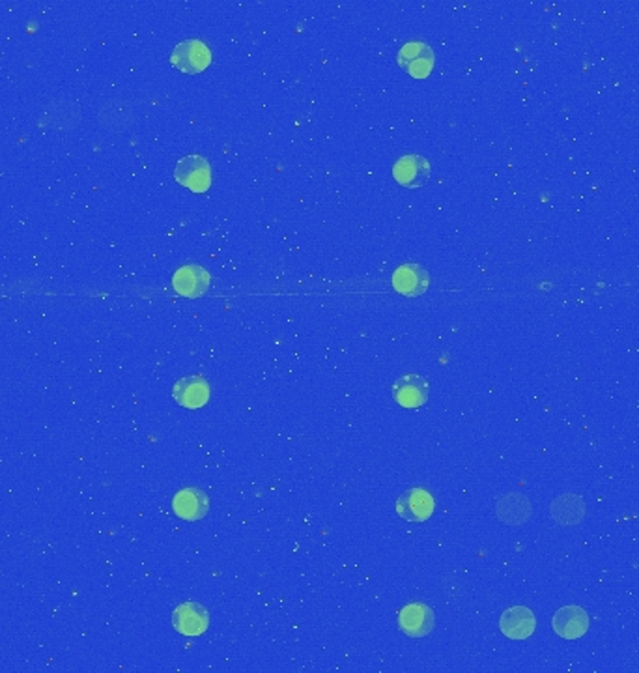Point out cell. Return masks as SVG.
I'll use <instances>...</instances> for the list:
<instances>
[{
	"mask_svg": "<svg viewBox=\"0 0 639 673\" xmlns=\"http://www.w3.org/2000/svg\"><path fill=\"white\" fill-rule=\"evenodd\" d=\"M176 182L193 193H204L212 186V168L206 158L189 154L182 158L174 167Z\"/></svg>",
	"mask_w": 639,
	"mask_h": 673,
	"instance_id": "1",
	"label": "cell"
},
{
	"mask_svg": "<svg viewBox=\"0 0 639 673\" xmlns=\"http://www.w3.org/2000/svg\"><path fill=\"white\" fill-rule=\"evenodd\" d=\"M170 62L184 73H200L210 66L212 51L202 40H186L172 49Z\"/></svg>",
	"mask_w": 639,
	"mask_h": 673,
	"instance_id": "2",
	"label": "cell"
},
{
	"mask_svg": "<svg viewBox=\"0 0 639 673\" xmlns=\"http://www.w3.org/2000/svg\"><path fill=\"white\" fill-rule=\"evenodd\" d=\"M400 631L410 638H424L434 631L436 625V615L432 608L423 603L406 605L398 615Z\"/></svg>",
	"mask_w": 639,
	"mask_h": 673,
	"instance_id": "3",
	"label": "cell"
},
{
	"mask_svg": "<svg viewBox=\"0 0 639 673\" xmlns=\"http://www.w3.org/2000/svg\"><path fill=\"white\" fill-rule=\"evenodd\" d=\"M432 174L430 161L423 156L410 154V156H402L395 165H393V177L395 180L410 189H417L428 184Z\"/></svg>",
	"mask_w": 639,
	"mask_h": 673,
	"instance_id": "4",
	"label": "cell"
},
{
	"mask_svg": "<svg viewBox=\"0 0 639 673\" xmlns=\"http://www.w3.org/2000/svg\"><path fill=\"white\" fill-rule=\"evenodd\" d=\"M398 64L406 73H410L415 79L428 77L434 66L432 47L423 41L406 43L398 51Z\"/></svg>",
	"mask_w": 639,
	"mask_h": 673,
	"instance_id": "5",
	"label": "cell"
},
{
	"mask_svg": "<svg viewBox=\"0 0 639 673\" xmlns=\"http://www.w3.org/2000/svg\"><path fill=\"white\" fill-rule=\"evenodd\" d=\"M174 629L184 636H200L210 627V614L198 603H184L172 614Z\"/></svg>",
	"mask_w": 639,
	"mask_h": 673,
	"instance_id": "6",
	"label": "cell"
},
{
	"mask_svg": "<svg viewBox=\"0 0 639 673\" xmlns=\"http://www.w3.org/2000/svg\"><path fill=\"white\" fill-rule=\"evenodd\" d=\"M434 497L424 488L406 490L397 500V513L407 522H424L434 513Z\"/></svg>",
	"mask_w": 639,
	"mask_h": 673,
	"instance_id": "7",
	"label": "cell"
},
{
	"mask_svg": "<svg viewBox=\"0 0 639 673\" xmlns=\"http://www.w3.org/2000/svg\"><path fill=\"white\" fill-rule=\"evenodd\" d=\"M589 614L581 606H565L555 612L552 627L557 636L565 640H578L589 631Z\"/></svg>",
	"mask_w": 639,
	"mask_h": 673,
	"instance_id": "8",
	"label": "cell"
},
{
	"mask_svg": "<svg viewBox=\"0 0 639 673\" xmlns=\"http://www.w3.org/2000/svg\"><path fill=\"white\" fill-rule=\"evenodd\" d=\"M393 396L402 408H421L428 401V382L417 374H406L393 384Z\"/></svg>",
	"mask_w": 639,
	"mask_h": 673,
	"instance_id": "9",
	"label": "cell"
},
{
	"mask_svg": "<svg viewBox=\"0 0 639 673\" xmlns=\"http://www.w3.org/2000/svg\"><path fill=\"white\" fill-rule=\"evenodd\" d=\"M172 395L180 406L198 410L210 401V384L204 377H186L176 382Z\"/></svg>",
	"mask_w": 639,
	"mask_h": 673,
	"instance_id": "10",
	"label": "cell"
},
{
	"mask_svg": "<svg viewBox=\"0 0 639 673\" xmlns=\"http://www.w3.org/2000/svg\"><path fill=\"white\" fill-rule=\"evenodd\" d=\"M499 629L510 640H525L536 629V617L527 606H513L503 612Z\"/></svg>",
	"mask_w": 639,
	"mask_h": 673,
	"instance_id": "11",
	"label": "cell"
},
{
	"mask_svg": "<svg viewBox=\"0 0 639 673\" xmlns=\"http://www.w3.org/2000/svg\"><path fill=\"white\" fill-rule=\"evenodd\" d=\"M174 290L186 297H200L210 288V273L195 264L184 266L174 273Z\"/></svg>",
	"mask_w": 639,
	"mask_h": 673,
	"instance_id": "12",
	"label": "cell"
},
{
	"mask_svg": "<svg viewBox=\"0 0 639 673\" xmlns=\"http://www.w3.org/2000/svg\"><path fill=\"white\" fill-rule=\"evenodd\" d=\"M172 509L180 518L195 522L208 514L210 500L206 492L200 488H184L174 496Z\"/></svg>",
	"mask_w": 639,
	"mask_h": 673,
	"instance_id": "13",
	"label": "cell"
},
{
	"mask_svg": "<svg viewBox=\"0 0 639 673\" xmlns=\"http://www.w3.org/2000/svg\"><path fill=\"white\" fill-rule=\"evenodd\" d=\"M430 277L428 271L417 264H402L393 273V288L402 296H421L428 290Z\"/></svg>",
	"mask_w": 639,
	"mask_h": 673,
	"instance_id": "14",
	"label": "cell"
},
{
	"mask_svg": "<svg viewBox=\"0 0 639 673\" xmlns=\"http://www.w3.org/2000/svg\"><path fill=\"white\" fill-rule=\"evenodd\" d=\"M498 518L508 526H520L531 518V504L522 494H507L498 500Z\"/></svg>",
	"mask_w": 639,
	"mask_h": 673,
	"instance_id": "15",
	"label": "cell"
},
{
	"mask_svg": "<svg viewBox=\"0 0 639 673\" xmlns=\"http://www.w3.org/2000/svg\"><path fill=\"white\" fill-rule=\"evenodd\" d=\"M550 513L555 522L563 523V526H574V523H580L585 516V504L580 496L565 494L552 504Z\"/></svg>",
	"mask_w": 639,
	"mask_h": 673,
	"instance_id": "16",
	"label": "cell"
}]
</instances>
